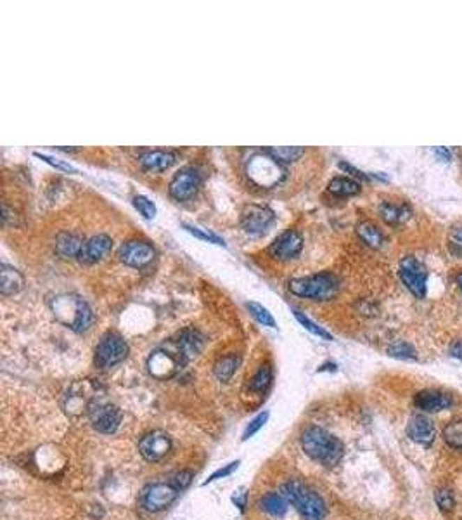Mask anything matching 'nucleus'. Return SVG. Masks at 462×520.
<instances>
[{"instance_id": "nucleus-1", "label": "nucleus", "mask_w": 462, "mask_h": 520, "mask_svg": "<svg viewBox=\"0 0 462 520\" xmlns=\"http://www.w3.org/2000/svg\"><path fill=\"white\" fill-rule=\"evenodd\" d=\"M302 447L305 454L325 467H334L343 458V444L321 426H310L302 433Z\"/></svg>"}, {"instance_id": "nucleus-2", "label": "nucleus", "mask_w": 462, "mask_h": 520, "mask_svg": "<svg viewBox=\"0 0 462 520\" xmlns=\"http://www.w3.org/2000/svg\"><path fill=\"white\" fill-rule=\"evenodd\" d=\"M279 493L288 500V503L295 505L296 510L302 514L305 520H324L328 508L324 500L315 491L308 489L298 480H289L281 487Z\"/></svg>"}, {"instance_id": "nucleus-3", "label": "nucleus", "mask_w": 462, "mask_h": 520, "mask_svg": "<svg viewBox=\"0 0 462 520\" xmlns=\"http://www.w3.org/2000/svg\"><path fill=\"white\" fill-rule=\"evenodd\" d=\"M185 363H187V359H185L178 342L170 340L151 354V357L148 359V369L156 380H168L177 375Z\"/></svg>"}, {"instance_id": "nucleus-4", "label": "nucleus", "mask_w": 462, "mask_h": 520, "mask_svg": "<svg viewBox=\"0 0 462 520\" xmlns=\"http://www.w3.org/2000/svg\"><path fill=\"white\" fill-rule=\"evenodd\" d=\"M289 290L295 295L305 297L311 300H329L338 293L339 279L331 272L308 276V278H296L289 281Z\"/></svg>"}, {"instance_id": "nucleus-5", "label": "nucleus", "mask_w": 462, "mask_h": 520, "mask_svg": "<svg viewBox=\"0 0 462 520\" xmlns=\"http://www.w3.org/2000/svg\"><path fill=\"white\" fill-rule=\"evenodd\" d=\"M54 312L61 322L68 325L77 333L88 329L94 321L92 309L78 297H59L54 302Z\"/></svg>"}, {"instance_id": "nucleus-6", "label": "nucleus", "mask_w": 462, "mask_h": 520, "mask_svg": "<svg viewBox=\"0 0 462 520\" xmlns=\"http://www.w3.org/2000/svg\"><path fill=\"white\" fill-rule=\"evenodd\" d=\"M248 177L261 188H272L279 184L281 179L284 177V170L281 168L279 161L275 158L263 151V155L253 156L248 163Z\"/></svg>"}, {"instance_id": "nucleus-7", "label": "nucleus", "mask_w": 462, "mask_h": 520, "mask_svg": "<svg viewBox=\"0 0 462 520\" xmlns=\"http://www.w3.org/2000/svg\"><path fill=\"white\" fill-rule=\"evenodd\" d=\"M180 491L174 486L171 482H154L148 484L141 493V505L148 512L157 514L163 512L177 500Z\"/></svg>"}, {"instance_id": "nucleus-8", "label": "nucleus", "mask_w": 462, "mask_h": 520, "mask_svg": "<svg viewBox=\"0 0 462 520\" xmlns=\"http://www.w3.org/2000/svg\"><path fill=\"white\" fill-rule=\"evenodd\" d=\"M128 346L118 333L107 332L95 349V363L101 368H113L127 357Z\"/></svg>"}, {"instance_id": "nucleus-9", "label": "nucleus", "mask_w": 462, "mask_h": 520, "mask_svg": "<svg viewBox=\"0 0 462 520\" xmlns=\"http://www.w3.org/2000/svg\"><path fill=\"white\" fill-rule=\"evenodd\" d=\"M95 403V387L91 382H78L71 387L64 397V411L70 416L88 415L92 404Z\"/></svg>"}, {"instance_id": "nucleus-10", "label": "nucleus", "mask_w": 462, "mask_h": 520, "mask_svg": "<svg viewBox=\"0 0 462 520\" xmlns=\"http://www.w3.org/2000/svg\"><path fill=\"white\" fill-rule=\"evenodd\" d=\"M400 278L407 290L417 299L426 295V286H428V271L415 257H406L400 262Z\"/></svg>"}, {"instance_id": "nucleus-11", "label": "nucleus", "mask_w": 462, "mask_h": 520, "mask_svg": "<svg viewBox=\"0 0 462 520\" xmlns=\"http://www.w3.org/2000/svg\"><path fill=\"white\" fill-rule=\"evenodd\" d=\"M92 426L101 433H114L121 423L120 408L109 403H99L95 401L88 410Z\"/></svg>"}, {"instance_id": "nucleus-12", "label": "nucleus", "mask_w": 462, "mask_h": 520, "mask_svg": "<svg viewBox=\"0 0 462 520\" xmlns=\"http://www.w3.org/2000/svg\"><path fill=\"white\" fill-rule=\"evenodd\" d=\"M199 184H201V175L196 168L187 167L182 168L178 174H175V177L170 182V196L177 202H185V200L192 198L198 191Z\"/></svg>"}, {"instance_id": "nucleus-13", "label": "nucleus", "mask_w": 462, "mask_h": 520, "mask_svg": "<svg viewBox=\"0 0 462 520\" xmlns=\"http://www.w3.org/2000/svg\"><path fill=\"white\" fill-rule=\"evenodd\" d=\"M171 451V440L168 433L161 432V430H154V432L146 433L139 443V453L142 454L146 461H160L167 456Z\"/></svg>"}, {"instance_id": "nucleus-14", "label": "nucleus", "mask_w": 462, "mask_h": 520, "mask_svg": "<svg viewBox=\"0 0 462 520\" xmlns=\"http://www.w3.org/2000/svg\"><path fill=\"white\" fill-rule=\"evenodd\" d=\"M302 246L303 239L302 236H300V232L295 231V229H288V231L279 235L277 238L272 242L268 253L279 260H288L298 255V253L302 252Z\"/></svg>"}, {"instance_id": "nucleus-15", "label": "nucleus", "mask_w": 462, "mask_h": 520, "mask_svg": "<svg viewBox=\"0 0 462 520\" xmlns=\"http://www.w3.org/2000/svg\"><path fill=\"white\" fill-rule=\"evenodd\" d=\"M272 222H274V211L268 207L249 205L242 211L241 224L248 235H261Z\"/></svg>"}, {"instance_id": "nucleus-16", "label": "nucleus", "mask_w": 462, "mask_h": 520, "mask_svg": "<svg viewBox=\"0 0 462 520\" xmlns=\"http://www.w3.org/2000/svg\"><path fill=\"white\" fill-rule=\"evenodd\" d=\"M154 248L146 242H128L120 248V260L130 267H144L154 259Z\"/></svg>"}, {"instance_id": "nucleus-17", "label": "nucleus", "mask_w": 462, "mask_h": 520, "mask_svg": "<svg viewBox=\"0 0 462 520\" xmlns=\"http://www.w3.org/2000/svg\"><path fill=\"white\" fill-rule=\"evenodd\" d=\"M414 403L419 410L426 413H440V411L449 410L454 404V399L452 396L440 392V390H421L415 394Z\"/></svg>"}, {"instance_id": "nucleus-18", "label": "nucleus", "mask_w": 462, "mask_h": 520, "mask_svg": "<svg viewBox=\"0 0 462 520\" xmlns=\"http://www.w3.org/2000/svg\"><path fill=\"white\" fill-rule=\"evenodd\" d=\"M111 248H113V242H111L109 236H92V238H88L87 242L84 243L78 259L85 262V264H94V262L104 259V257L111 252Z\"/></svg>"}, {"instance_id": "nucleus-19", "label": "nucleus", "mask_w": 462, "mask_h": 520, "mask_svg": "<svg viewBox=\"0 0 462 520\" xmlns=\"http://www.w3.org/2000/svg\"><path fill=\"white\" fill-rule=\"evenodd\" d=\"M407 433H409V437L414 443L429 446L435 440L436 430L431 419L422 415H415L412 416L409 425H407Z\"/></svg>"}, {"instance_id": "nucleus-20", "label": "nucleus", "mask_w": 462, "mask_h": 520, "mask_svg": "<svg viewBox=\"0 0 462 520\" xmlns=\"http://www.w3.org/2000/svg\"><path fill=\"white\" fill-rule=\"evenodd\" d=\"M84 243V239L73 232H61L56 238V252L63 259H75V257H80Z\"/></svg>"}, {"instance_id": "nucleus-21", "label": "nucleus", "mask_w": 462, "mask_h": 520, "mask_svg": "<svg viewBox=\"0 0 462 520\" xmlns=\"http://www.w3.org/2000/svg\"><path fill=\"white\" fill-rule=\"evenodd\" d=\"M177 161L171 151H146L139 156V163L148 170H167Z\"/></svg>"}, {"instance_id": "nucleus-22", "label": "nucleus", "mask_w": 462, "mask_h": 520, "mask_svg": "<svg viewBox=\"0 0 462 520\" xmlns=\"http://www.w3.org/2000/svg\"><path fill=\"white\" fill-rule=\"evenodd\" d=\"M379 215H381L383 221L390 225H399L403 224L406 221H409L412 215V210L409 205L402 203V205H396V203L385 202L379 207Z\"/></svg>"}, {"instance_id": "nucleus-23", "label": "nucleus", "mask_w": 462, "mask_h": 520, "mask_svg": "<svg viewBox=\"0 0 462 520\" xmlns=\"http://www.w3.org/2000/svg\"><path fill=\"white\" fill-rule=\"evenodd\" d=\"M177 342L187 361L191 359V357L198 356L203 349V336L199 335L196 329H184V332L178 335Z\"/></svg>"}, {"instance_id": "nucleus-24", "label": "nucleus", "mask_w": 462, "mask_h": 520, "mask_svg": "<svg viewBox=\"0 0 462 520\" xmlns=\"http://www.w3.org/2000/svg\"><path fill=\"white\" fill-rule=\"evenodd\" d=\"M24 285V279L17 269L2 265V278H0V292L2 295H14L20 292Z\"/></svg>"}, {"instance_id": "nucleus-25", "label": "nucleus", "mask_w": 462, "mask_h": 520, "mask_svg": "<svg viewBox=\"0 0 462 520\" xmlns=\"http://www.w3.org/2000/svg\"><path fill=\"white\" fill-rule=\"evenodd\" d=\"M260 505L268 515H272V517H284L286 512H288V500H286L281 493H275V491L265 494V496L261 498Z\"/></svg>"}, {"instance_id": "nucleus-26", "label": "nucleus", "mask_w": 462, "mask_h": 520, "mask_svg": "<svg viewBox=\"0 0 462 520\" xmlns=\"http://www.w3.org/2000/svg\"><path fill=\"white\" fill-rule=\"evenodd\" d=\"M239 363H241V357L238 354H229V356L218 359V363L215 364V375L220 382H229L238 371Z\"/></svg>"}, {"instance_id": "nucleus-27", "label": "nucleus", "mask_w": 462, "mask_h": 520, "mask_svg": "<svg viewBox=\"0 0 462 520\" xmlns=\"http://www.w3.org/2000/svg\"><path fill=\"white\" fill-rule=\"evenodd\" d=\"M357 232H359L362 242L371 246V248H379L383 245V242H385L383 232L372 222H360L357 225Z\"/></svg>"}, {"instance_id": "nucleus-28", "label": "nucleus", "mask_w": 462, "mask_h": 520, "mask_svg": "<svg viewBox=\"0 0 462 520\" xmlns=\"http://www.w3.org/2000/svg\"><path fill=\"white\" fill-rule=\"evenodd\" d=\"M329 191L338 196H353L360 193V184L350 177H334L329 182Z\"/></svg>"}, {"instance_id": "nucleus-29", "label": "nucleus", "mask_w": 462, "mask_h": 520, "mask_svg": "<svg viewBox=\"0 0 462 520\" xmlns=\"http://www.w3.org/2000/svg\"><path fill=\"white\" fill-rule=\"evenodd\" d=\"M272 382V368L268 364L260 366L258 371L253 375V378L249 380V389L256 394H263L268 389Z\"/></svg>"}, {"instance_id": "nucleus-30", "label": "nucleus", "mask_w": 462, "mask_h": 520, "mask_svg": "<svg viewBox=\"0 0 462 520\" xmlns=\"http://www.w3.org/2000/svg\"><path fill=\"white\" fill-rule=\"evenodd\" d=\"M265 153L277 161H295L305 153V149L296 148V146H281V148H267Z\"/></svg>"}, {"instance_id": "nucleus-31", "label": "nucleus", "mask_w": 462, "mask_h": 520, "mask_svg": "<svg viewBox=\"0 0 462 520\" xmlns=\"http://www.w3.org/2000/svg\"><path fill=\"white\" fill-rule=\"evenodd\" d=\"M443 439L454 450L462 451V419L450 422L449 425L443 429Z\"/></svg>"}, {"instance_id": "nucleus-32", "label": "nucleus", "mask_w": 462, "mask_h": 520, "mask_svg": "<svg viewBox=\"0 0 462 520\" xmlns=\"http://www.w3.org/2000/svg\"><path fill=\"white\" fill-rule=\"evenodd\" d=\"M293 312H295V318L298 319L300 325L305 326V329H308V332L314 333L315 336H321V339H324V340H332V335H331V333H328V332H325L324 328H321V326H318V325H315V322L311 321V319L308 318V315L303 314L302 311L295 309Z\"/></svg>"}, {"instance_id": "nucleus-33", "label": "nucleus", "mask_w": 462, "mask_h": 520, "mask_svg": "<svg viewBox=\"0 0 462 520\" xmlns=\"http://www.w3.org/2000/svg\"><path fill=\"white\" fill-rule=\"evenodd\" d=\"M246 306H248V309L253 314V318H255L260 325L268 326V328H275V319L272 318V314L268 312L267 307H263L258 302H248Z\"/></svg>"}, {"instance_id": "nucleus-34", "label": "nucleus", "mask_w": 462, "mask_h": 520, "mask_svg": "<svg viewBox=\"0 0 462 520\" xmlns=\"http://www.w3.org/2000/svg\"><path fill=\"white\" fill-rule=\"evenodd\" d=\"M388 354L393 357H399V359H417V354H415L414 347H412L410 343L403 342V340L392 343V346L388 347Z\"/></svg>"}, {"instance_id": "nucleus-35", "label": "nucleus", "mask_w": 462, "mask_h": 520, "mask_svg": "<svg viewBox=\"0 0 462 520\" xmlns=\"http://www.w3.org/2000/svg\"><path fill=\"white\" fill-rule=\"evenodd\" d=\"M435 501L438 505L440 510L443 512H452L456 507V498L450 489H438L435 493Z\"/></svg>"}, {"instance_id": "nucleus-36", "label": "nucleus", "mask_w": 462, "mask_h": 520, "mask_svg": "<svg viewBox=\"0 0 462 520\" xmlns=\"http://www.w3.org/2000/svg\"><path fill=\"white\" fill-rule=\"evenodd\" d=\"M184 228L187 229V231L191 232L192 236H196V238L203 239V242L213 243V245H218V246H225V242H224V239L218 238V236H217V235H213V232H206V231H203V229L194 228V225H189V224H184Z\"/></svg>"}, {"instance_id": "nucleus-37", "label": "nucleus", "mask_w": 462, "mask_h": 520, "mask_svg": "<svg viewBox=\"0 0 462 520\" xmlns=\"http://www.w3.org/2000/svg\"><path fill=\"white\" fill-rule=\"evenodd\" d=\"M134 207L137 208V210L141 211L146 218H153L154 215H156V205H154L151 200L146 198V196H142V195L135 196Z\"/></svg>"}, {"instance_id": "nucleus-38", "label": "nucleus", "mask_w": 462, "mask_h": 520, "mask_svg": "<svg viewBox=\"0 0 462 520\" xmlns=\"http://www.w3.org/2000/svg\"><path fill=\"white\" fill-rule=\"evenodd\" d=\"M238 467H239V461H232V463L225 465L224 468H218L217 472H213L210 477H208V480H205V482H203V486H208V484L215 482V480L224 479V477H229V475H231V473H234L236 470H238Z\"/></svg>"}, {"instance_id": "nucleus-39", "label": "nucleus", "mask_w": 462, "mask_h": 520, "mask_svg": "<svg viewBox=\"0 0 462 520\" xmlns=\"http://www.w3.org/2000/svg\"><path fill=\"white\" fill-rule=\"evenodd\" d=\"M35 156L40 158L42 161H45V163L52 165V167L59 168V170H64V172H70V174H78L77 168L73 167V165L66 163V161H61V160H56V158L52 156H47V155H42V153H35Z\"/></svg>"}, {"instance_id": "nucleus-40", "label": "nucleus", "mask_w": 462, "mask_h": 520, "mask_svg": "<svg viewBox=\"0 0 462 520\" xmlns=\"http://www.w3.org/2000/svg\"><path fill=\"white\" fill-rule=\"evenodd\" d=\"M267 419H268V413H261V415H258L255 419H252V423L248 425V429H246L245 433H242V440H248L249 437L255 436L258 430H260L261 426L265 425V422H267Z\"/></svg>"}, {"instance_id": "nucleus-41", "label": "nucleus", "mask_w": 462, "mask_h": 520, "mask_svg": "<svg viewBox=\"0 0 462 520\" xmlns=\"http://www.w3.org/2000/svg\"><path fill=\"white\" fill-rule=\"evenodd\" d=\"M170 482L174 484V486L177 487L178 491L187 489V487L191 486V482H192V472H189V470H182V472L175 473L174 479H171Z\"/></svg>"}, {"instance_id": "nucleus-42", "label": "nucleus", "mask_w": 462, "mask_h": 520, "mask_svg": "<svg viewBox=\"0 0 462 520\" xmlns=\"http://www.w3.org/2000/svg\"><path fill=\"white\" fill-rule=\"evenodd\" d=\"M339 168H341V170H345V172H348V174L355 175V177L364 179V181H367V179H369V175H367V174H364V172L359 170V168L353 167V165L345 163V161H341V163H339Z\"/></svg>"}, {"instance_id": "nucleus-43", "label": "nucleus", "mask_w": 462, "mask_h": 520, "mask_svg": "<svg viewBox=\"0 0 462 520\" xmlns=\"http://www.w3.org/2000/svg\"><path fill=\"white\" fill-rule=\"evenodd\" d=\"M450 356L456 357V359H461L462 361V339H457L454 340L452 343H450Z\"/></svg>"}, {"instance_id": "nucleus-44", "label": "nucleus", "mask_w": 462, "mask_h": 520, "mask_svg": "<svg viewBox=\"0 0 462 520\" xmlns=\"http://www.w3.org/2000/svg\"><path fill=\"white\" fill-rule=\"evenodd\" d=\"M246 498H248V494H246V493L236 494V496L232 498V501L236 503V507H239V510H241V512H245V508H246Z\"/></svg>"}, {"instance_id": "nucleus-45", "label": "nucleus", "mask_w": 462, "mask_h": 520, "mask_svg": "<svg viewBox=\"0 0 462 520\" xmlns=\"http://www.w3.org/2000/svg\"><path fill=\"white\" fill-rule=\"evenodd\" d=\"M433 153L442 156V160H450V151L447 148H435L433 149Z\"/></svg>"}, {"instance_id": "nucleus-46", "label": "nucleus", "mask_w": 462, "mask_h": 520, "mask_svg": "<svg viewBox=\"0 0 462 520\" xmlns=\"http://www.w3.org/2000/svg\"><path fill=\"white\" fill-rule=\"evenodd\" d=\"M454 239H456L459 245H462V225H461V228L454 229Z\"/></svg>"}, {"instance_id": "nucleus-47", "label": "nucleus", "mask_w": 462, "mask_h": 520, "mask_svg": "<svg viewBox=\"0 0 462 520\" xmlns=\"http://www.w3.org/2000/svg\"><path fill=\"white\" fill-rule=\"evenodd\" d=\"M457 283H459V286L462 288V272H461L459 276H457Z\"/></svg>"}]
</instances>
